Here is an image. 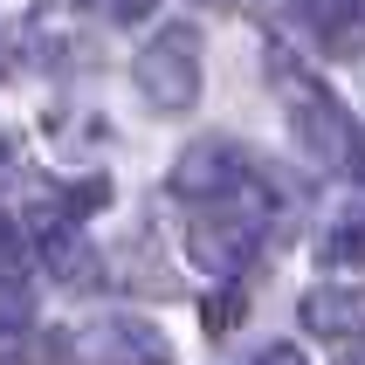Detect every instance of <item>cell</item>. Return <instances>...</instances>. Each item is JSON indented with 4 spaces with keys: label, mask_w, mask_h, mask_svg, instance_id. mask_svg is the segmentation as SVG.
I'll use <instances>...</instances> for the list:
<instances>
[{
    "label": "cell",
    "mask_w": 365,
    "mask_h": 365,
    "mask_svg": "<svg viewBox=\"0 0 365 365\" xmlns=\"http://www.w3.org/2000/svg\"><path fill=\"white\" fill-rule=\"evenodd\" d=\"M235 317H242V297H235V289L207 304V331H227V324H235Z\"/></svg>",
    "instance_id": "30bf717a"
},
{
    "label": "cell",
    "mask_w": 365,
    "mask_h": 365,
    "mask_svg": "<svg viewBox=\"0 0 365 365\" xmlns=\"http://www.w3.org/2000/svg\"><path fill=\"white\" fill-rule=\"evenodd\" d=\"M131 76H138V97L152 103L159 118L193 110V97H200V35H193L186 21H165L159 35L138 48Z\"/></svg>",
    "instance_id": "3957f363"
},
{
    "label": "cell",
    "mask_w": 365,
    "mask_h": 365,
    "mask_svg": "<svg viewBox=\"0 0 365 365\" xmlns=\"http://www.w3.org/2000/svg\"><path fill=\"white\" fill-rule=\"evenodd\" d=\"M269 76H276V90H283V103H289V138L304 145V159L324 165V173H351V159L365 152L351 110L331 97L317 76H310L304 62H289V56L269 62Z\"/></svg>",
    "instance_id": "7a4b0ae2"
},
{
    "label": "cell",
    "mask_w": 365,
    "mask_h": 365,
    "mask_svg": "<svg viewBox=\"0 0 365 365\" xmlns=\"http://www.w3.org/2000/svg\"><path fill=\"white\" fill-rule=\"evenodd\" d=\"M255 365H310V359H304V345H262Z\"/></svg>",
    "instance_id": "8fae6325"
},
{
    "label": "cell",
    "mask_w": 365,
    "mask_h": 365,
    "mask_svg": "<svg viewBox=\"0 0 365 365\" xmlns=\"http://www.w3.org/2000/svg\"><path fill=\"white\" fill-rule=\"evenodd\" d=\"M297 317L317 338H359L365 331V289H310L297 304Z\"/></svg>",
    "instance_id": "8992f818"
},
{
    "label": "cell",
    "mask_w": 365,
    "mask_h": 365,
    "mask_svg": "<svg viewBox=\"0 0 365 365\" xmlns=\"http://www.w3.org/2000/svg\"><path fill=\"white\" fill-rule=\"evenodd\" d=\"M242 180H255V159H248L235 138H200L193 152H180V165H173V193L193 200V207L235 193Z\"/></svg>",
    "instance_id": "5b68a950"
},
{
    "label": "cell",
    "mask_w": 365,
    "mask_h": 365,
    "mask_svg": "<svg viewBox=\"0 0 365 365\" xmlns=\"http://www.w3.org/2000/svg\"><path fill=\"white\" fill-rule=\"evenodd\" d=\"M69 345H76L83 365H173L165 331L145 324V317H97V324H83Z\"/></svg>",
    "instance_id": "277c9868"
},
{
    "label": "cell",
    "mask_w": 365,
    "mask_h": 365,
    "mask_svg": "<svg viewBox=\"0 0 365 365\" xmlns=\"http://www.w3.org/2000/svg\"><path fill=\"white\" fill-rule=\"evenodd\" d=\"M269 221H276V193H269V180L255 173V180H242L235 193L193 207V221H186V255H193V269H207V276L227 283V276L248 269V255H255V242L269 235Z\"/></svg>",
    "instance_id": "6da1fadb"
},
{
    "label": "cell",
    "mask_w": 365,
    "mask_h": 365,
    "mask_svg": "<svg viewBox=\"0 0 365 365\" xmlns=\"http://www.w3.org/2000/svg\"><path fill=\"white\" fill-rule=\"evenodd\" d=\"M310 21L324 35H351V28H365V0H310Z\"/></svg>",
    "instance_id": "ba28073f"
},
{
    "label": "cell",
    "mask_w": 365,
    "mask_h": 365,
    "mask_svg": "<svg viewBox=\"0 0 365 365\" xmlns=\"http://www.w3.org/2000/svg\"><path fill=\"white\" fill-rule=\"evenodd\" d=\"M28 324V289L21 283H0V338H14Z\"/></svg>",
    "instance_id": "9c48e42d"
},
{
    "label": "cell",
    "mask_w": 365,
    "mask_h": 365,
    "mask_svg": "<svg viewBox=\"0 0 365 365\" xmlns=\"http://www.w3.org/2000/svg\"><path fill=\"white\" fill-rule=\"evenodd\" d=\"M317 262L324 269H365V207H338L317 235Z\"/></svg>",
    "instance_id": "52a82bcc"
},
{
    "label": "cell",
    "mask_w": 365,
    "mask_h": 365,
    "mask_svg": "<svg viewBox=\"0 0 365 365\" xmlns=\"http://www.w3.org/2000/svg\"><path fill=\"white\" fill-rule=\"evenodd\" d=\"M345 365H365V351H351V359H345Z\"/></svg>",
    "instance_id": "7c38bea8"
}]
</instances>
